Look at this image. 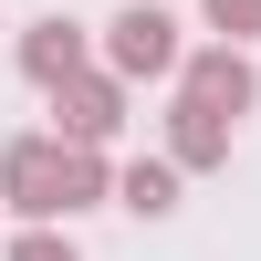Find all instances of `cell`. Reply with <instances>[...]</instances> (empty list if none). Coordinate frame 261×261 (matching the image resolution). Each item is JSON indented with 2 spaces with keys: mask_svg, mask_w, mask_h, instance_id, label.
Segmentation results:
<instances>
[{
  "mask_svg": "<svg viewBox=\"0 0 261 261\" xmlns=\"http://www.w3.org/2000/svg\"><path fill=\"white\" fill-rule=\"evenodd\" d=\"M178 63H188V42H178V21L157 0H125L105 21V73L115 84H178Z\"/></svg>",
  "mask_w": 261,
  "mask_h": 261,
  "instance_id": "cell-2",
  "label": "cell"
},
{
  "mask_svg": "<svg viewBox=\"0 0 261 261\" xmlns=\"http://www.w3.org/2000/svg\"><path fill=\"white\" fill-rule=\"evenodd\" d=\"M21 73L42 84V94H63V84L73 73H94V32H84V21H32V32H21Z\"/></svg>",
  "mask_w": 261,
  "mask_h": 261,
  "instance_id": "cell-5",
  "label": "cell"
},
{
  "mask_svg": "<svg viewBox=\"0 0 261 261\" xmlns=\"http://www.w3.org/2000/svg\"><path fill=\"white\" fill-rule=\"evenodd\" d=\"M0 199H11L32 230H63V220H84V209L115 199V167H105V146L11 136V146H0Z\"/></svg>",
  "mask_w": 261,
  "mask_h": 261,
  "instance_id": "cell-1",
  "label": "cell"
},
{
  "mask_svg": "<svg viewBox=\"0 0 261 261\" xmlns=\"http://www.w3.org/2000/svg\"><path fill=\"white\" fill-rule=\"evenodd\" d=\"M115 209H136V220H167V209H178V167H167V157L115 167Z\"/></svg>",
  "mask_w": 261,
  "mask_h": 261,
  "instance_id": "cell-7",
  "label": "cell"
},
{
  "mask_svg": "<svg viewBox=\"0 0 261 261\" xmlns=\"http://www.w3.org/2000/svg\"><path fill=\"white\" fill-rule=\"evenodd\" d=\"M115 125H125V84L105 73V63L53 94V136H63V146H115Z\"/></svg>",
  "mask_w": 261,
  "mask_h": 261,
  "instance_id": "cell-4",
  "label": "cell"
},
{
  "mask_svg": "<svg viewBox=\"0 0 261 261\" xmlns=\"http://www.w3.org/2000/svg\"><path fill=\"white\" fill-rule=\"evenodd\" d=\"M0 261H84L63 230H21V241H0Z\"/></svg>",
  "mask_w": 261,
  "mask_h": 261,
  "instance_id": "cell-9",
  "label": "cell"
},
{
  "mask_svg": "<svg viewBox=\"0 0 261 261\" xmlns=\"http://www.w3.org/2000/svg\"><path fill=\"white\" fill-rule=\"evenodd\" d=\"M199 11H209V32H220V42H241V53L261 42V0H199Z\"/></svg>",
  "mask_w": 261,
  "mask_h": 261,
  "instance_id": "cell-8",
  "label": "cell"
},
{
  "mask_svg": "<svg viewBox=\"0 0 261 261\" xmlns=\"http://www.w3.org/2000/svg\"><path fill=\"white\" fill-rule=\"evenodd\" d=\"M220 157H230V125L199 115V105H167V167L188 178V167H220Z\"/></svg>",
  "mask_w": 261,
  "mask_h": 261,
  "instance_id": "cell-6",
  "label": "cell"
},
{
  "mask_svg": "<svg viewBox=\"0 0 261 261\" xmlns=\"http://www.w3.org/2000/svg\"><path fill=\"white\" fill-rule=\"evenodd\" d=\"M178 105H199V115L241 125L251 105H261V73H251V53H241V42H199V53L178 63Z\"/></svg>",
  "mask_w": 261,
  "mask_h": 261,
  "instance_id": "cell-3",
  "label": "cell"
}]
</instances>
